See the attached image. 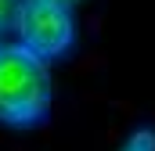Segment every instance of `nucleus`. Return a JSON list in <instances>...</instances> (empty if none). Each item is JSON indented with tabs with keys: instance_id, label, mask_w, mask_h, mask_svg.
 <instances>
[{
	"instance_id": "1",
	"label": "nucleus",
	"mask_w": 155,
	"mask_h": 151,
	"mask_svg": "<svg viewBox=\"0 0 155 151\" xmlns=\"http://www.w3.org/2000/svg\"><path fill=\"white\" fill-rule=\"evenodd\" d=\"M54 101V76L47 61L29 54L22 43H0V122L36 126Z\"/></svg>"
},
{
	"instance_id": "2",
	"label": "nucleus",
	"mask_w": 155,
	"mask_h": 151,
	"mask_svg": "<svg viewBox=\"0 0 155 151\" xmlns=\"http://www.w3.org/2000/svg\"><path fill=\"white\" fill-rule=\"evenodd\" d=\"M18 43L43 61L61 58L76 43V18L65 4L54 0H18V11L11 18Z\"/></svg>"
},
{
	"instance_id": "3",
	"label": "nucleus",
	"mask_w": 155,
	"mask_h": 151,
	"mask_svg": "<svg viewBox=\"0 0 155 151\" xmlns=\"http://www.w3.org/2000/svg\"><path fill=\"white\" fill-rule=\"evenodd\" d=\"M119 151H155V126H148V122L134 126Z\"/></svg>"
},
{
	"instance_id": "4",
	"label": "nucleus",
	"mask_w": 155,
	"mask_h": 151,
	"mask_svg": "<svg viewBox=\"0 0 155 151\" xmlns=\"http://www.w3.org/2000/svg\"><path fill=\"white\" fill-rule=\"evenodd\" d=\"M18 11V0H0V25H7Z\"/></svg>"
},
{
	"instance_id": "5",
	"label": "nucleus",
	"mask_w": 155,
	"mask_h": 151,
	"mask_svg": "<svg viewBox=\"0 0 155 151\" xmlns=\"http://www.w3.org/2000/svg\"><path fill=\"white\" fill-rule=\"evenodd\" d=\"M54 4H65V7H72V4H76V0H54Z\"/></svg>"
}]
</instances>
